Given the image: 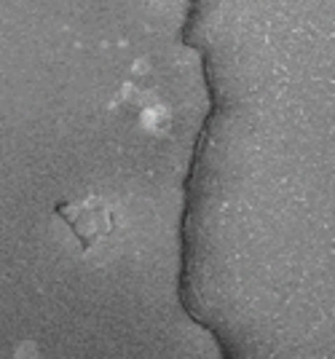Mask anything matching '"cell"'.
Wrapping results in <instances>:
<instances>
[{
    "label": "cell",
    "instance_id": "6da1fadb",
    "mask_svg": "<svg viewBox=\"0 0 335 359\" xmlns=\"http://www.w3.org/2000/svg\"><path fill=\"white\" fill-rule=\"evenodd\" d=\"M57 215L70 225V231L76 233V239L81 241L83 250H94V247L105 244L116 231V212L110 204L100 201V198L62 204V207H57Z\"/></svg>",
    "mask_w": 335,
    "mask_h": 359
},
{
    "label": "cell",
    "instance_id": "7a4b0ae2",
    "mask_svg": "<svg viewBox=\"0 0 335 359\" xmlns=\"http://www.w3.org/2000/svg\"><path fill=\"white\" fill-rule=\"evenodd\" d=\"M139 123L148 132H167L172 118H169V110L158 100H151L145 107H139Z\"/></svg>",
    "mask_w": 335,
    "mask_h": 359
},
{
    "label": "cell",
    "instance_id": "3957f363",
    "mask_svg": "<svg viewBox=\"0 0 335 359\" xmlns=\"http://www.w3.org/2000/svg\"><path fill=\"white\" fill-rule=\"evenodd\" d=\"M35 357V344H19L14 359H32Z\"/></svg>",
    "mask_w": 335,
    "mask_h": 359
}]
</instances>
